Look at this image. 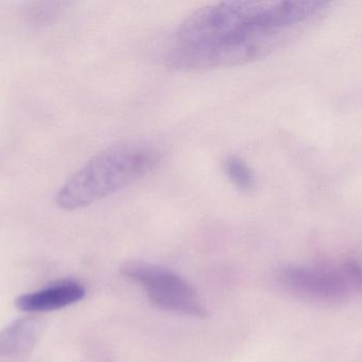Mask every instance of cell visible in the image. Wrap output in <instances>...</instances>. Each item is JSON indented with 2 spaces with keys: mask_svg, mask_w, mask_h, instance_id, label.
I'll use <instances>...</instances> for the list:
<instances>
[{
  "mask_svg": "<svg viewBox=\"0 0 362 362\" xmlns=\"http://www.w3.org/2000/svg\"><path fill=\"white\" fill-rule=\"evenodd\" d=\"M325 1H225L198 9L180 23V45H204L255 35H282L320 14Z\"/></svg>",
  "mask_w": 362,
  "mask_h": 362,
  "instance_id": "1",
  "label": "cell"
},
{
  "mask_svg": "<svg viewBox=\"0 0 362 362\" xmlns=\"http://www.w3.org/2000/svg\"><path fill=\"white\" fill-rule=\"evenodd\" d=\"M160 161V151L151 145L110 147L80 168L59 189L55 201L65 210L86 208L144 178Z\"/></svg>",
  "mask_w": 362,
  "mask_h": 362,
  "instance_id": "2",
  "label": "cell"
},
{
  "mask_svg": "<svg viewBox=\"0 0 362 362\" xmlns=\"http://www.w3.org/2000/svg\"><path fill=\"white\" fill-rule=\"evenodd\" d=\"M276 278L289 295L317 305H341L362 297V261L354 257L337 265H286Z\"/></svg>",
  "mask_w": 362,
  "mask_h": 362,
  "instance_id": "3",
  "label": "cell"
},
{
  "mask_svg": "<svg viewBox=\"0 0 362 362\" xmlns=\"http://www.w3.org/2000/svg\"><path fill=\"white\" fill-rule=\"evenodd\" d=\"M281 35H255L204 45H178L165 57V66L176 72H200L244 65L272 52Z\"/></svg>",
  "mask_w": 362,
  "mask_h": 362,
  "instance_id": "4",
  "label": "cell"
},
{
  "mask_svg": "<svg viewBox=\"0 0 362 362\" xmlns=\"http://www.w3.org/2000/svg\"><path fill=\"white\" fill-rule=\"evenodd\" d=\"M121 273L141 285L152 303L159 308L195 318L208 316L193 287L174 272L153 264L135 261L123 264Z\"/></svg>",
  "mask_w": 362,
  "mask_h": 362,
  "instance_id": "5",
  "label": "cell"
},
{
  "mask_svg": "<svg viewBox=\"0 0 362 362\" xmlns=\"http://www.w3.org/2000/svg\"><path fill=\"white\" fill-rule=\"evenodd\" d=\"M86 295L82 285L63 281L42 290L23 295L15 300V306L25 312H46L62 310L81 301Z\"/></svg>",
  "mask_w": 362,
  "mask_h": 362,
  "instance_id": "6",
  "label": "cell"
},
{
  "mask_svg": "<svg viewBox=\"0 0 362 362\" xmlns=\"http://www.w3.org/2000/svg\"><path fill=\"white\" fill-rule=\"evenodd\" d=\"M44 321L25 317L14 321L0 332V357L17 358L32 352L44 332Z\"/></svg>",
  "mask_w": 362,
  "mask_h": 362,
  "instance_id": "7",
  "label": "cell"
},
{
  "mask_svg": "<svg viewBox=\"0 0 362 362\" xmlns=\"http://www.w3.org/2000/svg\"><path fill=\"white\" fill-rule=\"evenodd\" d=\"M223 171L230 182L242 191H251L257 184L252 169L236 155H228L223 159Z\"/></svg>",
  "mask_w": 362,
  "mask_h": 362,
  "instance_id": "8",
  "label": "cell"
},
{
  "mask_svg": "<svg viewBox=\"0 0 362 362\" xmlns=\"http://www.w3.org/2000/svg\"><path fill=\"white\" fill-rule=\"evenodd\" d=\"M59 2H38L30 8V17L38 21H49L59 12Z\"/></svg>",
  "mask_w": 362,
  "mask_h": 362,
  "instance_id": "9",
  "label": "cell"
}]
</instances>
